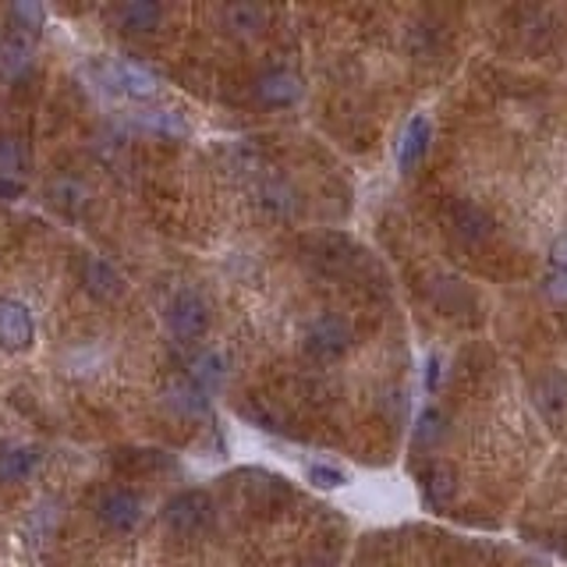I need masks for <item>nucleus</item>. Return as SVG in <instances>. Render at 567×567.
Instances as JSON below:
<instances>
[{
  "mask_svg": "<svg viewBox=\"0 0 567 567\" xmlns=\"http://www.w3.org/2000/svg\"><path fill=\"white\" fill-rule=\"evenodd\" d=\"M352 341H355V330L341 312H320V316L309 320L302 330V348L320 362L341 358L352 348Z\"/></svg>",
  "mask_w": 567,
  "mask_h": 567,
  "instance_id": "nucleus-1",
  "label": "nucleus"
},
{
  "mask_svg": "<svg viewBox=\"0 0 567 567\" xmlns=\"http://www.w3.org/2000/svg\"><path fill=\"white\" fill-rule=\"evenodd\" d=\"M167 326L178 341H199L210 330V305L196 291H178L167 305Z\"/></svg>",
  "mask_w": 567,
  "mask_h": 567,
  "instance_id": "nucleus-2",
  "label": "nucleus"
},
{
  "mask_svg": "<svg viewBox=\"0 0 567 567\" xmlns=\"http://www.w3.org/2000/svg\"><path fill=\"white\" fill-rule=\"evenodd\" d=\"M36 344V320L19 298H0V348L22 355Z\"/></svg>",
  "mask_w": 567,
  "mask_h": 567,
  "instance_id": "nucleus-3",
  "label": "nucleus"
},
{
  "mask_svg": "<svg viewBox=\"0 0 567 567\" xmlns=\"http://www.w3.org/2000/svg\"><path fill=\"white\" fill-rule=\"evenodd\" d=\"M103 71H107L110 89H118L121 97H129V100H153L156 92H160V78H156L146 65H138V60H129V57L107 60Z\"/></svg>",
  "mask_w": 567,
  "mask_h": 567,
  "instance_id": "nucleus-4",
  "label": "nucleus"
},
{
  "mask_svg": "<svg viewBox=\"0 0 567 567\" xmlns=\"http://www.w3.org/2000/svg\"><path fill=\"white\" fill-rule=\"evenodd\" d=\"M210 518H213V503L210 497L202 493V490H188V493H178L175 500L164 508V522L170 532H178V535H196L210 525Z\"/></svg>",
  "mask_w": 567,
  "mask_h": 567,
  "instance_id": "nucleus-5",
  "label": "nucleus"
},
{
  "mask_svg": "<svg viewBox=\"0 0 567 567\" xmlns=\"http://www.w3.org/2000/svg\"><path fill=\"white\" fill-rule=\"evenodd\" d=\"M430 142H433V124L425 114H412L404 121V129H401V138H398V170L401 175H408V170H415L422 160H425V153H430Z\"/></svg>",
  "mask_w": 567,
  "mask_h": 567,
  "instance_id": "nucleus-6",
  "label": "nucleus"
},
{
  "mask_svg": "<svg viewBox=\"0 0 567 567\" xmlns=\"http://www.w3.org/2000/svg\"><path fill=\"white\" fill-rule=\"evenodd\" d=\"M97 514L107 529L114 532H132L142 522V500L129 490H107L97 500Z\"/></svg>",
  "mask_w": 567,
  "mask_h": 567,
  "instance_id": "nucleus-7",
  "label": "nucleus"
},
{
  "mask_svg": "<svg viewBox=\"0 0 567 567\" xmlns=\"http://www.w3.org/2000/svg\"><path fill=\"white\" fill-rule=\"evenodd\" d=\"M302 92H305V82L288 68L266 71V75H259V82H256V100L263 107H291V103L302 100Z\"/></svg>",
  "mask_w": 567,
  "mask_h": 567,
  "instance_id": "nucleus-8",
  "label": "nucleus"
},
{
  "mask_svg": "<svg viewBox=\"0 0 567 567\" xmlns=\"http://www.w3.org/2000/svg\"><path fill=\"white\" fill-rule=\"evenodd\" d=\"M82 284L97 302H114L124 294V277L110 259L103 256H86L82 263Z\"/></svg>",
  "mask_w": 567,
  "mask_h": 567,
  "instance_id": "nucleus-9",
  "label": "nucleus"
},
{
  "mask_svg": "<svg viewBox=\"0 0 567 567\" xmlns=\"http://www.w3.org/2000/svg\"><path fill=\"white\" fill-rule=\"evenodd\" d=\"M33 46H36V36L22 33V29H8L4 40H0V75L4 78H22L33 65Z\"/></svg>",
  "mask_w": 567,
  "mask_h": 567,
  "instance_id": "nucleus-10",
  "label": "nucleus"
},
{
  "mask_svg": "<svg viewBox=\"0 0 567 567\" xmlns=\"http://www.w3.org/2000/svg\"><path fill=\"white\" fill-rule=\"evenodd\" d=\"M422 497L430 508H447V503L458 497V471L447 462H433L422 471Z\"/></svg>",
  "mask_w": 567,
  "mask_h": 567,
  "instance_id": "nucleus-11",
  "label": "nucleus"
},
{
  "mask_svg": "<svg viewBox=\"0 0 567 567\" xmlns=\"http://www.w3.org/2000/svg\"><path fill=\"white\" fill-rule=\"evenodd\" d=\"M114 22L124 33H153L164 22V8L153 4V0H132V4L114 8Z\"/></svg>",
  "mask_w": 567,
  "mask_h": 567,
  "instance_id": "nucleus-12",
  "label": "nucleus"
},
{
  "mask_svg": "<svg viewBox=\"0 0 567 567\" xmlns=\"http://www.w3.org/2000/svg\"><path fill=\"white\" fill-rule=\"evenodd\" d=\"M138 129L149 135H160V138H175V142L192 135V124H188L185 114H178V110H142Z\"/></svg>",
  "mask_w": 567,
  "mask_h": 567,
  "instance_id": "nucleus-13",
  "label": "nucleus"
},
{
  "mask_svg": "<svg viewBox=\"0 0 567 567\" xmlns=\"http://www.w3.org/2000/svg\"><path fill=\"white\" fill-rule=\"evenodd\" d=\"M46 196H51L54 207L60 213H68V216L86 213V207H89V188L78 181V178H57V181H51Z\"/></svg>",
  "mask_w": 567,
  "mask_h": 567,
  "instance_id": "nucleus-14",
  "label": "nucleus"
},
{
  "mask_svg": "<svg viewBox=\"0 0 567 567\" xmlns=\"http://www.w3.org/2000/svg\"><path fill=\"white\" fill-rule=\"evenodd\" d=\"M40 468L36 447H8L0 451V482H22Z\"/></svg>",
  "mask_w": 567,
  "mask_h": 567,
  "instance_id": "nucleus-15",
  "label": "nucleus"
},
{
  "mask_svg": "<svg viewBox=\"0 0 567 567\" xmlns=\"http://www.w3.org/2000/svg\"><path fill=\"white\" fill-rule=\"evenodd\" d=\"M454 227L462 231V238L482 242V238H490L493 216L486 213L482 207H476V202H458V207H454Z\"/></svg>",
  "mask_w": 567,
  "mask_h": 567,
  "instance_id": "nucleus-16",
  "label": "nucleus"
},
{
  "mask_svg": "<svg viewBox=\"0 0 567 567\" xmlns=\"http://www.w3.org/2000/svg\"><path fill=\"white\" fill-rule=\"evenodd\" d=\"M266 22V14L256 4H231L224 8V25L234 36H256Z\"/></svg>",
  "mask_w": 567,
  "mask_h": 567,
  "instance_id": "nucleus-17",
  "label": "nucleus"
},
{
  "mask_svg": "<svg viewBox=\"0 0 567 567\" xmlns=\"http://www.w3.org/2000/svg\"><path fill=\"white\" fill-rule=\"evenodd\" d=\"M192 376H196V387L199 390H213L227 380V355L224 352H207L196 366H192Z\"/></svg>",
  "mask_w": 567,
  "mask_h": 567,
  "instance_id": "nucleus-18",
  "label": "nucleus"
},
{
  "mask_svg": "<svg viewBox=\"0 0 567 567\" xmlns=\"http://www.w3.org/2000/svg\"><path fill=\"white\" fill-rule=\"evenodd\" d=\"M305 476L312 486H320V490H341V486L348 482V471L341 465H330V462H309Z\"/></svg>",
  "mask_w": 567,
  "mask_h": 567,
  "instance_id": "nucleus-19",
  "label": "nucleus"
},
{
  "mask_svg": "<svg viewBox=\"0 0 567 567\" xmlns=\"http://www.w3.org/2000/svg\"><path fill=\"white\" fill-rule=\"evenodd\" d=\"M444 440V412L440 408H425L419 415V425H415V444L419 447H433Z\"/></svg>",
  "mask_w": 567,
  "mask_h": 567,
  "instance_id": "nucleus-20",
  "label": "nucleus"
},
{
  "mask_svg": "<svg viewBox=\"0 0 567 567\" xmlns=\"http://www.w3.org/2000/svg\"><path fill=\"white\" fill-rule=\"evenodd\" d=\"M25 167V149L19 138H0V178L19 181Z\"/></svg>",
  "mask_w": 567,
  "mask_h": 567,
  "instance_id": "nucleus-21",
  "label": "nucleus"
},
{
  "mask_svg": "<svg viewBox=\"0 0 567 567\" xmlns=\"http://www.w3.org/2000/svg\"><path fill=\"white\" fill-rule=\"evenodd\" d=\"M11 25L22 29L29 36H40L43 29V8L40 4H14L11 8Z\"/></svg>",
  "mask_w": 567,
  "mask_h": 567,
  "instance_id": "nucleus-22",
  "label": "nucleus"
},
{
  "mask_svg": "<svg viewBox=\"0 0 567 567\" xmlns=\"http://www.w3.org/2000/svg\"><path fill=\"white\" fill-rule=\"evenodd\" d=\"M549 263H554L560 274H567V231L560 234L554 245H549Z\"/></svg>",
  "mask_w": 567,
  "mask_h": 567,
  "instance_id": "nucleus-23",
  "label": "nucleus"
},
{
  "mask_svg": "<svg viewBox=\"0 0 567 567\" xmlns=\"http://www.w3.org/2000/svg\"><path fill=\"white\" fill-rule=\"evenodd\" d=\"M546 294L557 298V302H567V274H554L546 280Z\"/></svg>",
  "mask_w": 567,
  "mask_h": 567,
  "instance_id": "nucleus-24",
  "label": "nucleus"
},
{
  "mask_svg": "<svg viewBox=\"0 0 567 567\" xmlns=\"http://www.w3.org/2000/svg\"><path fill=\"white\" fill-rule=\"evenodd\" d=\"M440 387V355H430L425 358V390H436Z\"/></svg>",
  "mask_w": 567,
  "mask_h": 567,
  "instance_id": "nucleus-25",
  "label": "nucleus"
},
{
  "mask_svg": "<svg viewBox=\"0 0 567 567\" xmlns=\"http://www.w3.org/2000/svg\"><path fill=\"white\" fill-rule=\"evenodd\" d=\"M19 196H22V181L0 178V199H19Z\"/></svg>",
  "mask_w": 567,
  "mask_h": 567,
  "instance_id": "nucleus-26",
  "label": "nucleus"
}]
</instances>
